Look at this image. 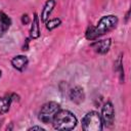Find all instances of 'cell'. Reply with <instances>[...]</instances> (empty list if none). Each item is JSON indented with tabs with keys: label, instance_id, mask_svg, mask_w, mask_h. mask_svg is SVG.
<instances>
[{
	"label": "cell",
	"instance_id": "cell-1",
	"mask_svg": "<svg viewBox=\"0 0 131 131\" xmlns=\"http://www.w3.org/2000/svg\"><path fill=\"white\" fill-rule=\"evenodd\" d=\"M118 17L116 15L110 14V15H104L102 16L96 26L89 27L88 30L86 31V38L88 40H95L98 37L104 35L105 33L114 30L117 25H118Z\"/></svg>",
	"mask_w": 131,
	"mask_h": 131
},
{
	"label": "cell",
	"instance_id": "cell-2",
	"mask_svg": "<svg viewBox=\"0 0 131 131\" xmlns=\"http://www.w3.org/2000/svg\"><path fill=\"white\" fill-rule=\"evenodd\" d=\"M52 124L57 130H72L77 125V118L68 110H59L53 118Z\"/></svg>",
	"mask_w": 131,
	"mask_h": 131
},
{
	"label": "cell",
	"instance_id": "cell-3",
	"mask_svg": "<svg viewBox=\"0 0 131 131\" xmlns=\"http://www.w3.org/2000/svg\"><path fill=\"white\" fill-rule=\"evenodd\" d=\"M103 128V123L101 116L95 112L91 111L87 113L82 119V129L85 131H100Z\"/></svg>",
	"mask_w": 131,
	"mask_h": 131
},
{
	"label": "cell",
	"instance_id": "cell-4",
	"mask_svg": "<svg viewBox=\"0 0 131 131\" xmlns=\"http://www.w3.org/2000/svg\"><path fill=\"white\" fill-rule=\"evenodd\" d=\"M60 110V105L55 101H49L42 105V107L39 111V120L44 124L52 123L53 118L57 114V112Z\"/></svg>",
	"mask_w": 131,
	"mask_h": 131
},
{
	"label": "cell",
	"instance_id": "cell-5",
	"mask_svg": "<svg viewBox=\"0 0 131 131\" xmlns=\"http://www.w3.org/2000/svg\"><path fill=\"white\" fill-rule=\"evenodd\" d=\"M101 120L103 123V126L110 127L113 125L115 120V108L111 101H106L101 110Z\"/></svg>",
	"mask_w": 131,
	"mask_h": 131
},
{
	"label": "cell",
	"instance_id": "cell-6",
	"mask_svg": "<svg viewBox=\"0 0 131 131\" xmlns=\"http://www.w3.org/2000/svg\"><path fill=\"white\" fill-rule=\"evenodd\" d=\"M69 96H70V99H71L73 102L77 103V104L83 102L84 99H85L84 90H83V88H81L80 86H76V87L72 88V89L70 90Z\"/></svg>",
	"mask_w": 131,
	"mask_h": 131
},
{
	"label": "cell",
	"instance_id": "cell-7",
	"mask_svg": "<svg viewBox=\"0 0 131 131\" xmlns=\"http://www.w3.org/2000/svg\"><path fill=\"white\" fill-rule=\"evenodd\" d=\"M111 44H112L111 39H105V40H101V41H96V42H94L91 46H92V48H93L97 53L104 54V53H106V52L110 50Z\"/></svg>",
	"mask_w": 131,
	"mask_h": 131
},
{
	"label": "cell",
	"instance_id": "cell-8",
	"mask_svg": "<svg viewBox=\"0 0 131 131\" xmlns=\"http://www.w3.org/2000/svg\"><path fill=\"white\" fill-rule=\"evenodd\" d=\"M28 62H29V60H28L27 56H25V55H16V56H14V57L11 59V64H12V67H13L15 70L20 71V72L24 71V70L27 68Z\"/></svg>",
	"mask_w": 131,
	"mask_h": 131
},
{
	"label": "cell",
	"instance_id": "cell-9",
	"mask_svg": "<svg viewBox=\"0 0 131 131\" xmlns=\"http://www.w3.org/2000/svg\"><path fill=\"white\" fill-rule=\"evenodd\" d=\"M55 6V1L54 0H47L42 8V12H41V20L42 21H46L50 15V13L52 12L53 8Z\"/></svg>",
	"mask_w": 131,
	"mask_h": 131
},
{
	"label": "cell",
	"instance_id": "cell-10",
	"mask_svg": "<svg viewBox=\"0 0 131 131\" xmlns=\"http://www.w3.org/2000/svg\"><path fill=\"white\" fill-rule=\"evenodd\" d=\"M40 36V27H39V18L38 15L35 13L33 17V21L30 29V37L32 39H37Z\"/></svg>",
	"mask_w": 131,
	"mask_h": 131
},
{
	"label": "cell",
	"instance_id": "cell-11",
	"mask_svg": "<svg viewBox=\"0 0 131 131\" xmlns=\"http://www.w3.org/2000/svg\"><path fill=\"white\" fill-rule=\"evenodd\" d=\"M10 103H11V98L0 97V115H3L9 111Z\"/></svg>",
	"mask_w": 131,
	"mask_h": 131
},
{
	"label": "cell",
	"instance_id": "cell-12",
	"mask_svg": "<svg viewBox=\"0 0 131 131\" xmlns=\"http://www.w3.org/2000/svg\"><path fill=\"white\" fill-rule=\"evenodd\" d=\"M0 23L3 26V28L5 29V31H7V29L10 27L11 25V20L8 17V15H6L4 12H0Z\"/></svg>",
	"mask_w": 131,
	"mask_h": 131
},
{
	"label": "cell",
	"instance_id": "cell-13",
	"mask_svg": "<svg viewBox=\"0 0 131 131\" xmlns=\"http://www.w3.org/2000/svg\"><path fill=\"white\" fill-rule=\"evenodd\" d=\"M60 23H61L60 19H59V18H56V17L45 21V24H46V28H47V30H49V31H51V30L57 28V27L60 25Z\"/></svg>",
	"mask_w": 131,
	"mask_h": 131
},
{
	"label": "cell",
	"instance_id": "cell-14",
	"mask_svg": "<svg viewBox=\"0 0 131 131\" xmlns=\"http://www.w3.org/2000/svg\"><path fill=\"white\" fill-rule=\"evenodd\" d=\"M21 20H23V24H28L29 23V16L27 15V14H25V15H23V18H21Z\"/></svg>",
	"mask_w": 131,
	"mask_h": 131
},
{
	"label": "cell",
	"instance_id": "cell-15",
	"mask_svg": "<svg viewBox=\"0 0 131 131\" xmlns=\"http://www.w3.org/2000/svg\"><path fill=\"white\" fill-rule=\"evenodd\" d=\"M29 130H41V131H43L44 129L42 128V127H38V126H33V127H31Z\"/></svg>",
	"mask_w": 131,
	"mask_h": 131
},
{
	"label": "cell",
	"instance_id": "cell-16",
	"mask_svg": "<svg viewBox=\"0 0 131 131\" xmlns=\"http://www.w3.org/2000/svg\"><path fill=\"white\" fill-rule=\"evenodd\" d=\"M6 31H5V29L3 28V26L1 25V23H0V37H2V35L5 33Z\"/></svg>",
	"mask_w": 131,
	"mask_h": 131
},
{
	"label": "cell",
	"instance_id": "cell-17",
	"mask_svg": "<svg viewBox=\"0 0 131 131\" xmlns=\"http://www.w3.org/2000/svg\"><path fill=\"white\" fill-rule=\"evenodd\" d=\"M0 77H1V71H0Z\"/></svg>",
	"mask_w": 131,
	"mask_h": 131
}]
</instances>
